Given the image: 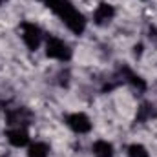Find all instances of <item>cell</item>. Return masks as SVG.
Here are the masks:
<instances>
[{
  "label": "cell",
  "instance_id": "obj_13",
  "mask_svg": "<svg viewBox=\"0 0 157 157\" xmlns=\"http://www.w3.org/2000/svg\"><path fill=\"white\" fill-rule=\"evenodd\" d=\"M40 2H46V0H40Z\"/></svg>",
  "mask_w": 157,
  "mask_h": 157
},
{
  "label": "cell",
  "instance_id": "obj_4",
  "mask_svg": "<svg viewBox=\"0 0 157 157\" xmlns=\"http://www.w3.org/2000/svg\"><path fill=\"white\" fill-rule=\"evenodd\" d=\"M66 124H68V128H70L71 132L80 133V135L90 133V132H91V126H93L91 121H90V117H88L86 113H82V112H73V113L66 115Z\"/></svg>",
  "mask_w": 157,
  "mask_h": 157
},
{
  "label": "cell",
  "instance_id": "obj_10",
  "mask_svg": "<svg viewBox=\"0 0 157 157\" xmlns=\"http://www.w3.org/2000/svg\"><path fill=\"white\" fill-rule=\"evenodd\" d=\"M157 117V108L154 104H143L141 108H139V112H137V119L141 121V122H144V121H150V119Z\"/></svg>",
  "mask_w": 157,
  "mask_h": 157
},
{
  "label": "cell",
  "instance_id": "obj_8",
  "mask_svg": "<svg viewBox=\"0 0 157 157\" xmlns=\"http://www.w3.org/2000/svg\"><path fill=\"white\" fill-rule=\"evenodd\" d=\"M91 152L95 157H113V144L104 141V139H99L93 143Z\"/></svg>",
  "mask_w": 157,
  "mask_h": 157
},
{
  "label": "cell",
  "instance_id": "obj_2",
  "mask_svg": "<svg viewBox=\"0 0 157 157\" xmlns=\"http://www.w3.org/2000/svg\"><path fill=\"white\" fill-rule=\"evenodd\" d=\"M46 55L53 60H60V62H66L71 59V48L59 37H48L46 39Z\"/></svg>",
  "mask_w": 157,
  "mask_h": 157
},
{
  "label": "cell",
  "instance_id": "obj_5",
  "mask_svg": "<svg viewBox=\"0 0 157 157\" xmlns=\"http://www.w3.org/2000/svg\"><path fill=\"white\" fill-rule=\"evenodd\" d=\"M115 17V7L108 2H102L97 6V9L93 11V22L97 26H108Z\"/></svg>",
  "mask_w": 157,
  "mask_h": 157
},
{
  "label": "cell",
  "instance_id": "obj_12",
  "mask_svg": "<svg viewBox=\"0 0 157 157\" xmlns=\"http://www.w3.org/2000/svg\"><path fill=\"white\" fill-rule=\"evenodd\" d=\"M133 49H135V51H133V53H135V57H141V53H143V44H137Z\"/></svg>",
  "mask_w": 157,
  "mask_h": 157
},
{
  "label": "cell",
  "instance_id": "obj_1",
  "mask_svg": "<svg viewBox=\"0 0 157 157\" xmlns=\"http://www.w3.org/2000/svg\"><path fill=\"white\" fill-rule=\"evenodd\" d=\"M46 4L49 6V9L60 17V20L66 24V28L75 33L80 35L86 29V18L82 13H78V9H75V6L70 0H46Z\"/></svg>",
  "mask_w": 157,
  "mask_h": 157
},
{
  "label": "cell",
  "instance_id": "obj_7",
  "mask_svg": "<svg viewBox=\"0 0 157 157\" xmlns=\"http://www.w3.org/2000/svg\"><path fill=\"white\" fill-rule=\"evenodd\" d=\"M7 121L13 126H26L31 121V112L26 108H13L7 112Z\"/></svg>",
  "mask_w": 157,
  "mask_h": 157
},
{
  "label": "cell",
  "instance_id": "obj_11",
  "mask_svg": "<svg viewBox=\"0 0 157 157\" xmlns=\"http://www.w3.org/2000/svg\"><path fill=\"white\" fill-rule=\"evenodd\" d=\"M128 157H150V154L141 143H133L128 146Z\"/></svg>",
  "mask_w": 157,
  "mask_h": 157
},
{
  "label": "cell",
  "instance_id": "obj_3",
  "mask_svg": "<svg viewBox=\"0 0 157 157\" xmlns=\"http://www.w3.org/2000/svg\"><path fill=\"white\" fill-rule=\"evenodd\" d=\"M22 42L29 51H37L42 44V29L35 22H24L22 24Z\"/></svg>",
  "mask_w": 157,
  "mask_h": 157
},
{
  "label": "cell",
  "instance_id": "obj_9",
  "mask_svg": "<svg viewBox=\"0 0 157 157\" xmlns=\"http://www.w3.org/2000/svg\"><path fill=\"white\" fill-rule=\"evenodd\" d=\"M28 157H49V146L42 141H35L28 148Z\"/></svg>",
  "mask_w": 157,
  "mask_h": 157
},
{
  "label": "cell",
  "instance_id": "obj_6",
  "mask_svg": "<svg viewBox=\"0 0 157 157\" xmlns=\"http://www.w3.org/2000/svg\"><path fill=\"white\" fill-rule=\"evenodd\" d=\"M6 137H7L9 144L15 146V148H22V146L29 144V133H28V130L24 126H13V128H9L6 132Z\"/></svg>",
  "mask_w": 157,
  "mask_h": 157
},
{
  "label": "cell",
  "instance_id": "obj_14",
  "mask_svg": "<svg viewBox=\"0 0 157 157\" xmlns=\"http://www.w3.org/2000/svg\"><path fill=\"white\" fill-rule=\"evenodd\" d=\"M2 2H4V0H0V4H2Z\"/></svg>",
  "mask_w": 157,
  "mask_h": 157
}]
</instances>
